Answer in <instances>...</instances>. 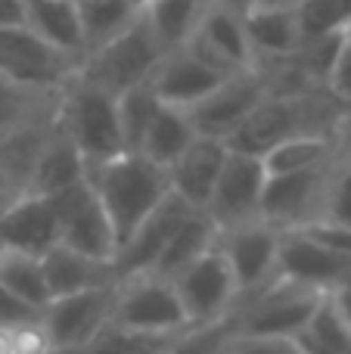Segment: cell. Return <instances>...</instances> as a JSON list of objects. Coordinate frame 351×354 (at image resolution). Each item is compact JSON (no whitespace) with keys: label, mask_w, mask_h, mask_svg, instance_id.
<instances>
[{"label":"cell","mask_w":351,"mask_h":354,"mask_svg":"<svg viewBox=\"0 0 351 354\" xmlns=\"http://www.w3.org/2000/svg\"><path fill=\"white\" fill-rule=\"evenodd\" d=\"M84 174L103 199L118 249L171 193L168 168L149 162L143 153H122L103 162H84Z\"/></svg>","instance_id":"cell-1"},{"label":"cell","mask_w":351,"mask_h":354,"mask_svg":"<svg viewBox=\"0 0 351 354\" xmlns=\"http://www.w3.org/2000/svg\"><path fill=\"white\" fill-rule=\"evenodd\" d=\"M345 112L348 106H342L327 87L296 93L271 91L230 137V149L265 156L277 143L298 134H336Z\"/></svg>","instance_id":"cell-2"},{"label":"cell","mask_w":351,"mask_h":354,"mask_svg":"<svg viewBox=\"0 0 351 354\" xmlns=\"http://www.w3.org/2000/svg\"><path fill=\"white\" fill-rule=\"evenodd\" d=\"M56 122L81 149L84 162H103L131 153L124 143L122 118H118V97L78 75L62 87Z\"/></svg>","instance_id":"cell-3"},{"label":"cell","mask_w":351,"mask_h":354,"mask_svg":"<svg viewBox=\"0 0 351 354\" xmlns=\"http://www.w3.org/2000/svg\"><path fill=\"white\" fill-rule=\"evenodd\" d=\"M168 50L162 47L155 28L149 25L146 12L134 19L122 35L106 41L103 47L91 50L78 66V78L103 87V91L122 97L124 91L143 84L155 75L159 62L165 59Z\"/></svg>","instance_id":"cell-4"},{"label":"cell","mask_w":351,"mask_h":354,"mask_svg":"<svg viewBox=\"0 0 351 354\" xmlns=\"http://www.w3.org/2000/svg\"><path fill=\"white\" fill-rule=\"evenodd\" d=\"M327 299V289L298 283L280 274L265 289L249 299H240L230 311L234 333H255V336H298L311 324L314 311Z\"/></svg>","instance_id":"cell-5"},{"label":"cell","mask_w":351,"mask_h":354,"mask_svg":"<svg viewBox=\"0 0 351 354\" xmlns=\"http://www.w3.org/2000/svg\"><path fill=\"white\" fill-rule=\"evenodd\" d=\"M81 59L62 53L28 22L0 25V75L28 87L62 91L78 75Z\"/></svg>","instance_id":"cell-6"},{"label":"cell","mask_w":351,"mask_h":354,"mask_svg":"<svg viewBox=\"0 0 351 354\" xmlns=\"http://www.w3.org/2000/svg\"><path fill=\"white\" fill-rule=\"evenodd\" d=\"M339 162L342 156L321 162L314 168H302V171L271 174L265 187V202H261V218L280 230H296V227L321 221Z\"/></svg>","instance_id":"cell-7"},{"label":"cell","mask_w":351,"mask_h":354,"mask_svg":"<svg viewBox=\"0 0 351 354\" xmlns=\"http://www.w3.org/2000/svg\"><path fill=\"white\" fill-rule=\"evenodd\" d=\"M112 324L131 326V330H153V333H178L193 326L174 280L153 274V270L118 280Z\"/></svg>","instance_id":"cell-8"},{"label":"cell","mask_w":351,"mask_h":354,"mask_svg":"<svg viewBox=\"0 0 351 354\" xmlns=\"http://www.w3.org/2000/svg\"><path fill=\"white\" fill-rule=\"evenodd\" d=\"M174 286H178V295L184 301L187 317H190L193 326L224 320L234 311L236 299H240V283H236L234 268H230L221 243L211 245L190 268L180 270L174 277Z\"/></svg>","instance_id":"cell-9"},{"label":"cell","mask_w":351,"mask_h":354,"mask_svg":"<svg viewBox=\"0 0 351 354\" xmlns=\"http://www.w3.org/2000/svg\"><path fill=\"white\" fill-rule=\"evenodd\" d=\"M56 212H59V243L72 245V249L84 252L93 258H106L115 261L118 255V239L112 230V221L103 208V199L93 189V183L87 180V174L81 180H75L72 187L53 193Z\"/></svg>","instance_id":"cell-10"},{"label":"cell","mask_w":351,"mask_h":354,"mask_svg":"<svg viewBox=\"0 0 351 354\" xmlns=\"http://www.w3.org/2000/svg\"><path fill=\"white\" fill-rule=\"evenodd\" d=\"M280 239H283V230L265 218L221 230L218 243H221L236 283H240V299H249L280 277Z\"/></svg>","instance_id":"cell-11"},{"label":"cell","mask_w":351,"mask_h":354,"mask_svg":"<svg viewBox=\"0 0 351 354\" xmlns=\"http://www.w3.org/2000/svg\"><path fill=\"white\" fill-rule=\"evenodd\" d=\"M271 93V84H267L265 72L258 66L246 68V72L230 75L227 81L215 87L205 100H199L190 112L193 124L202 137H218V140H227L243 128L249 115L255 112V106Z\"/></svg>","instance_id":"cell-12"},{"label":"cell","mask_w":351,"mask_h":354,"mask_svg":"<svg viewBox=\"0 0 351 354\" xmlns=\"http://www.w3.org/2000/svg\"><path fill=\"white\" fill-rule=\"evenodd\" d=\"M118 280L109 286L81 289V292L56 295L44 308V324L53 336L56 348H87L103 326L112 324Z\"/></svg>","instance_id":"cell-13"},{"label":"cell","mask_w":351,"mask_h":354,"mask_svg":"<svg viewBox=\"0 0 351 354\" xmlns=\"http://www.w3.org/2000/svg\"><path fill=\"white\" fill-rule=\"evenodd\" d=\"M267 168L261 156L240 153L230 149L224 171L218 177V187L211 193L205 212L211 214L218 227H236L246 221L261 218V202H265V187H267Z\"/></svg>","instance_id":"cell-14"},{"label":"cell","mask_w":351,"mask_h":354,"mask_svg":"<svg viewBox=\"0 0 351 354\" xmlns=\"http://www.w3.org/2000/svg\"><path fill=\"white\" fill-rule=\"evenodd\" d=\"M227 78H230L227 68L211 62L209 56H205L202 50H196L193 44H184V47L168 50L165 59L155 68V75L149 78V84L155 87L162 103L180 106V109H193L199 100H205Z\"/></svg>","instance_id":"cell-15"},{"label":"cell","mask_w":351,"mask_h":354,"mask_svg":"<svg viewBox=\"0 0 351 354\" xmlns=\"http://www.w3.org/2000/svg\"><path fill=\"white\" fill-rule=\"evenodd\" d=\"M59 212H56L53 196L28 193L10 202L0 212V245L3 249H19L28 255L44 258L53 245H59Z\"/></svg>","instance_id":"cell-16"},{"label":"cell","mask_w":351,"mask_h":354,"mask_svg":"<svg viewBox=\"0 0 351 354\" xmlns=\"http://www.w3.org/2000/svg\"><path fill=\"white\" fill-rule=\"evenodd\" d=\"M190 212H193L190 202L180 199V196L171 189V193L162 199V205L134 230V236L118 249V255H115L118 280H122V277H134V274L153 270L155 261L162 258V252L168 249L171 236L178 233V227L184 224Z\"/></svg>","instance_id":"cell-17"},{"label":"cell","mask_w":351,"mask_h":354,"mask_svg":"<svg viewBox=\"0 0 351 354\" xmlns=\"http://www.w3.org/2000/svg\"><path fill=\"white\" fill-rule=\"evenodd\" d=\"M280 274L330 292L339 283L351 280V255L330 249L308 230L296 227V230H283L280 239Z\"/></svg>","instance_id":"cell-18"},{"label":"cell","mask_w":351,"mask_h":354,"mask_svg":"<svg viewBox=\"0 0 351 354\" xmlns=\"http://www.w3.org/2000/svg\"><path fill=\"white\" fill-rule=\"evenodd\" d=\"M190 44L196 50H202L211 62L227 68L230 75L255 68V50H252V41H249L246 12L230 10L221 0L211 3V10L205 12L202 25H199V31L193 35Z\"/></svg>","instance_id":"cell-19"},{"label":"cell","mask_w":351,"mask_h":354,"mask_svg":"<svg viewBox=\"0 0 351 354\" xmlns=\"http://www.w3.org/2000/svg\"><path fill=\"white\" fill-rule=\"evenodd\" d=\"M230 156V143L218 137H202L193 140V147L168 168L171 174V189L187 199L193 208H205L218 187V177L224 171V162Z\"/></svg>","instance_id":"cell-20"},{"label":"cell","mask_w":351,"mask_h":354,"mask_svg":"<svg viewBox=\"0 0 351 354\" xmlns=\"http://www.w3.org/2000/svg\"><path fill=\"white\" fill-rule=\"evenodd\" d=\"M62 91L28 87L0 75V149L31 128L50 124L59 112Z\"/></svg>","instance_id":"cell-21"},{"label":"cell","mask_w":351,"mask_h":354,"mask_svg":"<svg viewBox=\"0 0 351 354\" xmlns=\"http://www.w3.org/2000/svg\"><path fill=\"white\" fill-rule=\"evenodd\" d=\"M81 177H84V156L72 143V137L59 128V122H53L47 137H44L41 149H37L35 162H31L25 189L28 193H41V196H53L59 189L72 187Z\"/></svg>","instance_id":"cell-22"},{"label":"cell","mask_w":351,"mask_h":354,"mask_svg":"<svg viewBox=\"0 0 351 354\" xmlns=\"http://www.w3.org/2000/svg\"><path fill=\"white\" fill-rule=\"evenodd\" d=\"M246 28L255 50V66L271 59H286L305 41L302 16L292 6H252L246 12Z\"/></svg>","instance_id":"cell-23"},{"label":"cell","mask_w":351,"mask_h":354,"mask_svg":"<svg viewBox=\"0 0 351 354\" xmlns=\"http://www.w3.org/2000/svg\"><path fill=\"white\" fill-rule=\"evenodd\" d=\"M44 270H47V283H50L53 299L56 295L81 292V289L109 286V283L118 280L115 261L84 255V252L72 249V245H66V243L53 245V249L44 255Z\"/></svg>","instance_id":"cell-24"},{"label":"cell","mask_w":351,"mask_h":354,"mask_svg":"<svg viewBox=\"0 0 351 354\" xmlns=\"http://www.w3.org/2000/svg\"><path fill=\"white\" fill-rule=\"evenodd\" d=\"M218 239H221V227L211 221V214L205 212V208H193L184 224L178 227V233L171 236L168 249L162 252V258L155 261L153 274L174 280V277L184 268H190L199 255H205L211 245H218Z\"/></svg>","instance_id":"cell-25"},{"label":"cell","mask_w":351,"mask_h":354,"mask_svg":"<svg viewBox=\"0 0 351 354\" xmlns=\"http://www.w3.org/2000/svg\"><path fill=\"white\" fill-rule=\"evenodd\" d=\"M196 137H199V131H196V124H193L190 112L180 109V106L162 103L153 124H149L146 137H143V143H140V153L146 156L149 162H155V165L171 168L174 162L193 147Z\"/></svg>","instance_id":"cell-26"},{"label":"cell","mask_w":351,"mask_h":354,"mask_svg":"<svg viewBox=\"0 0 351 354\" xmlns=\"http://www.w3.org/2000/svg\"><path fill=\"white\" fill-rule=\"evenodd\" d=\"M25 3H28L25 22L37 35L47 37L62 53L84 59V31H81L78 0H25Z\"/></svg>","instance_id":"cell-27"},{"label":"cell","mask_w":351,"mask_h":354,"mask_svg":"<svg viewBox=\"0 0 351 354\" xmlns=\"http://www.w3.org/2000/svg\"><path fill=\"white\" fill-rule=\"evenodd\" d=\"M211 3H215V0H155V3H149L143 12H146L149 25H153L155 35H159L162 47L174 50V47H184V44L193 41V35L199 31L205 12L211 10Z\"/></svg>","instance_id":"cell-28"},{"label":"cell","mask_w":351,"mask_h":354,"mask_svg":"<svg viewBox=\"0 0 351 354\" xmlns=\"http://www.w3.org/2000/svg\"><path fill=\"white\" fill-rule=\"evenodd\" d=\"M336 156H339V137L336 134H298L267 149L261 159H265L267 174H290L302 171V168H314L321 162L336 159Z\"/></svg>","instance_id":"cell-29"},{"label":"cell","mask_w":351,"mask_h":354,"mask_svg":"<svg viewBox=\"0 0 351 354\" xmlns=\"http://www.w3.org/2000/svg\"><path fill=\"white\" fill-rule=\"evenodd\" d=\"M140 6L134 0H78L81 31H84V56L122 35L137 16Z\"/></svg>","instance_id":"cell-30"},{"label":"cell","mask_w":351,"mask_h":354,"mask_svg":"<svg viewBox=\"0 0 351 354\" xmlns=\"http://www.w3.org/2000/svg\"><path fill=\"white\" fill-rule=\"evenodd\" d=\"M0 283L6 289L25 299L35 308H47L53 292L47 283V270H44V258L28 255L19 249H0Z\"/></svg>","instance_id":"cell-31"},{"label":"cell","mask_w":351,"mask_h":354,"mask_svg":"<svg viewBox=\"0 0 351 354\" xmlns=\"http://www.w3.org/2000/svg\"><path fill=\"white\" fill-rule=\"evenodd\" d=\"M187 330L178 333H153V330H131L122 324H109L99 330V336L87 345V354H165L184 336Z\"/></svg>","instance_id":"cell-32"},{"label":"cell","mask_w":351,"mask_h":354,"mask_svg":"<svg viewBox=\"0 0 351 354\" xmlns=\"http://www.w3.org/2000/svg\"><path fill=\"white\" fill-rule=\"evenodd\" d=\"M159 106H162V100L149 81L131 87V91H124L122 97H118V118H122L124 143H128L131 153H140V143H143V137H146Z\"/></svg>","instance_id":"cell-33"},{"label":"cell","mask_w":351,"mask_h":354,"mask_svg":"<svg viewBox=\"0 0 351 354\" xmlns=\"http://www.w3.org/2000/svg\"><path fill=\"white\" fill-rule=\"evenodd\" d=\"M298 339H302L308 354H351V330L333 308L330 292L314 311L311 324L298 333Z\"/></svg>","instance_id":"cell-34"},{"label":"cell","mask_w":351,"mask_h":354,"mask_svg":"<svg viewBox=\"0 0 351 354\" xmlns=\"http://www.w3.org/2000/svg\"><path fill=\"white\" fill-rule=\"evenodd\" d=\"M298 16H302L305 37L345 31L351 22V0H302Z\"/></svg>","instance_id":"cell-35"},{"label":"cell","mask_w":351,"mask_h":354,"mask_svg":"<svg viewBox=\"0 0 351 354\" xmlns=\"http://www.w3.org/2000/svg\"><path fill=\"white\" fill-rule=\"evenodd\" d=\"M230 333H234V320L227 314L224 320H215V324L190 326L165 354H224Z\"/></svg>","instance_id":"cell-36"},{"label":"cell","mask_w":351,"mask_h":354,"mask_svg":"<svg viewBox=\"0 0 351 354\" xmlns=\"http://www.w3.org/2000/svg\"><path fill=\"white\" fill-rule=\"evenodd\" d=\"M224 354H308L298 336H255V333H230Z\"/></svg>","instance_id":"cell-37"},{"label":"cell","mask_w":351,"mask_h":354,"mask_svg":"<svg viewBox=\"0 0 351 354\" xmlns=\"http://www.w3.org/2000/svg\"><path fill=\"white\" fill-rule=\"evenodd\" d=\"M323 218L336 221V224H342V227H348L351 230V165L348 162H339V168H336L333 183H330V196H327Z\"/></svg>","instance_id":"cell-38"},{"label":"cell","mask_w":351,"mask_h":354,"mask_svg":"<svg viewBox=\"0 0 351 354\" xmlns=\"http://www.w3.org/2000/svg\"><path fill=\"white\" fill-rule=\"evenodd\" d=\"M327 91L333 93L342 106L351 109V41H348V35H345V41H342V50H339V56H336L333 68H330Z\"/></svg>","instance_id":"cell-39"},{"label":"cell","mask_w":351,"mask_h":354,"mask_svg":"<svg viewBox=\"0 0 351 354\" xmlns=\"http://www.w3.org/2000/svg\"><path fill=\"white\" fill-rule=\"evenodd\" d=\"M41 308L28 305L25 299H19L12 289H6L0 283V326H12V324H22V320H31V317H41Z\"/></svg>","instance_id":"cell-40"},{"label":"cell","mask_w":351,"mask_h":354,"mask_svg":"<svg viewBox=\"0 0 351 354\" xmlns=\"http://www.w3.org/2000/svg\"><path fill=\"white\" fill-rule=\"evenodd\" d=\"M330 301H333V308L339 311V317L345 320V326L351 330V280L330 289Z\"/></svg>","instance_id":"cell-41"},{"label":"cell","mask_w":351,"mask_h":354,"mask_svg":"<svg viewBox=\"0 0 351 354\" xmlns=\"http://www.w3.org/2000/svg\"><path fill=\"white\" fill-rule=\"evenodd\" d=\"M28 16V3L25 0H0V25L25 22Z\"/></svg>","instance_id":"cell-42"},{"label":"cell","mask_w":351,"mask_h":354,"mask_svg":"<svg viewBox=\"0 0 351 354\" xmlns=\"http://www.w3.org/2000/svg\"><path fill=\"white\" fill-rule=\"evenodd\" d=\"M336 137H339L342 162H348V165H351V109L342 115V124H339V131H336Z\"/></svg>","instance_id":"cell-43"},{"label":"cell","mask_w":351,"mask_h":354,"mask_svg":"<svg viewBox=\"0 0 351 354\" xmlns=\"http://www.w3.org/2000/svg\"><path fill=\"white\" fill-rule=\"evenodd\" d=\"M0 354H16V351H12V336H10V326H0Z\"/></svg>","instance_id":"cell-44"},{"label":"cell","mask_w":351,"mask_h":354,"mask_svg":"<svg viewBox=\"0 0 351 354\" xmlns=\"http://www.w3.org/2000/svg\"><path fill=\"white\" fill-rule=\"evenodd\" d=\"M221 3H227L230 10H236V12H249L255 3H258V0H221Z\"/></svg>","instance_id":"cell-45"},{"label":"cell","mask_w":351,"mask_h":354,"mask_svg":"<svg viewBox=\"0 0 351 354\" xmlns=\"http://www.w3.org/2000/svg\"><path fill=\"white\" fill-rule=\"evenodd\" d=\"M298 3L302 0H258L255 6H292V10H298Z\"/></svg>","instance_id":"cell-46"},{"label":"cell","mask_w":351,"mask_h":354,"mask_svg":"<svg viewBox=\"0 0 351 354\" xmlns=\"http://www.w3.org/2000/svg\"><path fill=\"white\" fill-rule=\"evenodd\" d=\"M50 354H87L84 348H53Z\"/></svg>","instance_id":"cell-47"},{"label":"cell","mask_w":351,"mask_h":354,"mask_svg":"<svg viewBox=\"0 0 351 354\" xmlns=\"http://www.w3.org/2000/svg\"><path fill=\"white\" fill-rule=\"evenodd\" d=\"M134 3L140 6V10H146V6H149V3H155V0H134Z\"/></svg>","instance_id":"cell-48"},{"label":"cell","mask_w":351,"mask_h":354,"mask_svg":"<svg viewBox=\"0 0 351 354\" xmlns=\"http://www.w3.org/2000/svg\"><path fill=\"white\" fill-rule=\"evenodd\" d=\"M345 35H348V41H351V22H348V28H345Z\"/></svg>","instance_id":"cell-49"}]
</instances>
